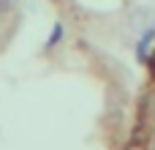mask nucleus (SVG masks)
I'll use <instances>...</instances> for the list:
<instances>
[{"instance_id": "f03ea898", "label": "nucleus", "mask_w": 155, "mask_h": 150, "mask_svg": "<svg viewBox=\"0 0 155 150\" xmlns=\"http://www.w3.org/2000/svg\"><path fill=\"white\" fill-rule=\"evenodd\" d=\"M153 36H155V30H147V33H144V38H142V44H139V60H147V46L153 44Z\"/></svg>"}, {"instance_id": "7ed1b4c3", "label": "nucleus", "mask_w": 155, "mask_h": 150, "mask_svg": "<svg viewBox=\"0 0 155 150\" xmlns=\"http://www.w3.org/2000/svg\"><path fill=\"white\" fill-rule=\"evenodd\" d=\"M14 5H16V0H0V16H5L8 11H14Z\"/></svg>"}, {"instance_id": "f257e3e1", "label": "nucleus", "mask_w": 155, "mask_h": 150, "mask_svg": "<svg viewBox=\"0 0 155 150\" xmlns=\"http://www.w3.org/2000/svg\"><path fill=\"white\" fill-rule=\"evenodd\" d=\"M63 33H65L63 22H54V27H52V33H49V41H46V46H44V49H52L54 44H60V41H63Z\"/></svg>"}]
</instances>
